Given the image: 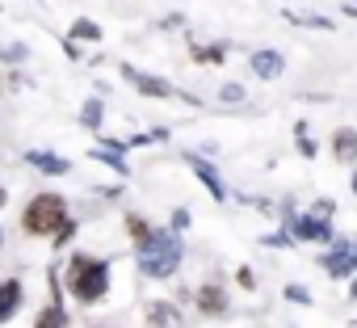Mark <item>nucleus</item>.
I'll return each instance as SVG.
<instances>
[{
    "label": "nucleus",
    "mask_w": 357,
    "mask_h": 328,
    "mask_svg": "<svg viewBox=\"0 0 357 328\" xmlns=\"http://www.w3.org/2000/svg\"><path fill=\"white\" fill-rule=\"evenodd\" d=\"M68 290H72V299H80V303L105 299V290H109V265H105L101 257L76 253V257L68 261Z\"/></svg>",
    "instance_id": "1"
},
{
    "label": "nucleus",
    "mask_w": 357,
    "mask_h": 328,
    "mask_svg": "<svg viewBox=\"0 0 357 328\" xmlns=\"http://www.w3.org/2000/svg\"><path fill=\"white\" fill-rule=\"evenodd\" d=\"M22 228L30 236H63L72 223H68V202L59 194H38L30 198L26 215H22Z\"/></svg>",
    "instance_id": "2"
},
{
    "label": "nucleus",
    "mask_w": 357,
    "mask_h": 328,
    "mask_svg": "<svg viewBox=\"0 0 357 328\" xmlns=\"http://www.w3.org/2000/svg\"><path fill=\"white\" fill-rule=\"evenodd\" d=\"M139 253H143L139 265H143L147 278H168V274L176 269V261H181V244H176L172 232H151V240H147Z\"/></svg>",
    "instance_id": "3"
},
{
    "label": "nucleus",
    "mask_w": 357,
    "mask_h": 328,
    "mask_svg": "<svg viewBox=\"0 0 357 328\" xmlns=\"http://www.w3.org/2000/svg\"><path fill=\"white\" fill-rule=\"evenodd\" d=\"M22 299H26V290H22V282H17V278H9V282H0V324H9V320L17 315Z\"/></svg>",
    "instance_id": "4"
},
{
    "label": "nucleus",
    "mask_w": 357,
    "mask_h": 328,
    "mask_svg": "<svg viewBox=\"0 0 357 328\" xmlns=\"http://www.w3.org/2000/svg\"><path fill=\"white\" fill-rule=\"evenodd\" d=\"M248 68H252V76H261V80H273V76H282V68H286V59H282L278 51H252V59H248Z\"/></svg>",
    "instance_id": "5"
},
{
    "label": "nucleus",
    "mask_w": 357,
    "mask_h": 328,
    "mask_svg": "<svg viewBox=\"0 0 357 328\" xmlns=\"http://www.w3.org/2000/svg\"><path fill=\"white\" fill-rule=\"evenodd\" d=\"M198 311H202V315H223V311H227V290H223L219 282H206V286L198 290Z\"/></svg>",
    "instance_id": "6"
},
{
    "label": "nucleus",
    "mask_w": 357,
    "mask_h": 328,
    "mask_svg": "<svg viewBox=\"0 0 357 328\" xmlns=\"http://www.w3.org/2000/svg\"><path fill=\"white\" fill-rule=\"evenodd\" d=\"M324 269H328L332 278L353 274V269H357V248H336V253H328V257H324Z\"/></svg>",
    "instance_id": "7"
},
{
    "label": "nucleus",
    "mask_w": 357,
    "mask_h": 328,
    "mask_svg": "<svg viewBox=\"0 0 357 328\" xmlns=\"http://www.w3.org/2000/svg\"><path fill=\"white\" fill-rule=\"evenodd\" d=\"M147 324L151 328H176V324H181V315H176L172 303H151L147 307Z\"/></svg>",
    "instance_id": "8"
},
{
    "label": "nucleus",
    "mask_w": 357,
    "mask_h": 328,
    "mask_svg": "<svg viewBox=\"0 0 357 328\" xmlns=\"http://www.w3.org/2000/svg\"><path fill=\"white\" fill-rule=\"evenodd\" d=\"M34 328H68V311H63L59 303H47V307L38 311V320H34Z\"/></svg>",
    "instance_id": "9"
},
{
    "label": "nucleus",
    "mask_w": 357,
    "mask_h": 328,
    "mask_svg": "<svg viewBox=\"0 0 357 328\" xmlns=\"http://www.w3.org/2000/svg\"><path fill=\"white\" fill-rule=\"evenodd\" d=\"M190 164H194V173L206 181V190H211L215 198H223V181L215 177V169H211V164H206V160H198V156H190Z\"/></svg>",
    "instance_id": "10"
},
{
    "label": "nucleus",
    "mask_w": 357,
    "mask_h": 328,
    "mask_svg": "<svg viewBox=\"0 0 357 328\" xmlns=\"http://www.w3.org/2000/svg\"><path fill=\"white\" fill-rule=\"evenodd\" d=\"M126 76H130V80H135V84H139L143 93H151V97H168V93H172V89H168L164 80H151V76H139V72H130V68H126Z\"/></svg>",
    "instance_id": "11"
},
{
    "label": "nucleus",
    "mask_w": 357,
    "mask_h": 328,
    "mask_svg": "<svg viewBox=\"0 0 357 328\" xmlns=\"http://www.w3.org/2000/svg\"><path fill=\"white\" fill-rule=\"evenodd\" d=\"M336 156L340 160H357V135L353 131H336Z\"/></svg>",
    "instance_id": "12"
},
{
    "label": "nucleus",
    "mask_w": 357,
    "mask_h": 328,
    "mask_svg": "<svg viewBox=\"0 0 357 328\" xmlns=\"http://www.w3.org/2000/svg\"><path fill=\"white\" fill-rule=\"evenodd\" d=\"M38 169H47V173H68V160H59V156H43V151H34L30 156Z\"/></svg>",
    "instance_id": "13"
},
{
    "label": "nucleus",
    "mask_w": 357,
    "mask_h": 328,
    "mask_svg": "<svg viewBox=\"0 0 357 328\" xmlns=\"http://www.w3.org/2000/svg\"><path fill=\"white\" fill-rule=\"evenodd\" d=\"M298 236H307V240H328V228H324L319 219H307V223H298Z\"/></svg>",
    "instance_id": "14"
},
{
    "label": "nucleus",
    "mask_w": 357,
    "mask_h": 328,
    "mask_svg": "<svg viewBox=\"0 0 357 328\" xmlns=\"http://www.w3.org/2000/svg\"><path fill=\"white\" fill-rule=\"evenodd\" d=\"M72 38H93V43H97V38H101V30H97L93 22H76V26H72Z\"/></svg>",
    "instance_id": "15"
},
{
    "label": "nucleus",
    "mask_w": 357,
    "mask_h": 328,
    "mask_svg": "<svg viewBox=\"0 0 357 328\" xmlns=\"http://www.w3.org/2000/svg\"><path fill=\"white\" fill-rule=\"evenodd\" d=\"M84 122H89V126L101 122V101H89V105H84Z\"/></svg>",
    "instance_id": "16"
},
{
    "label": "nucleus",
    "mask_w": 357,
    "mask_h": 328,
    "mask_svg": "<svg viewBox=\"0 0 357 328\" xmlns=\"http://www.w3.org/2000/svg\"><path fill=\"white\" fill-rule=\"evenodd\" d=\"M240 97H244L240 84H223V101H240Z\"/></svg>",
    "instance_id": "17"
},
{
    "label": "nucleus",
    "mask_w": 357,
    "mask_h": 328,
    "mask_svg": "<svg viewBox=\"0 0 357 328\" xmlns=\"http://www.w3.org/2000/svg\"><path fill=\"white\" fill-rule=\"evenodd\" d=\"M0 207H5V186H0Z\"/></svg>",
    "instance_id": "18"
},
{
    "label": "nucleus",
    "mask_w": 357,
    "mask_h": 328,
    "mask_svg": "<svg viewBox=\"0 0 357 328\" xmlns=\"http://www.w3.org/2000/svg\"><path fill=\"white\" fill-rule=\"evenodd\" d=\"M353 299H357V282H353Z\"/></svg>",
    "instance_id": "19"
},
{
    "label": "nucleus",
    "mask_w": 357,
    "mask_h": 328,
    "mask_svg": "<svg viewBox=\"0 0 357 328\" xmlns=\"http://www.w3.org/2000/svg\"><path fill=\"white\" fill-rule=\"evenodd\" d=\"M0 240H5V236H0Z\"/></svg>",
    "instance_id": "20"
}]
</instances>
